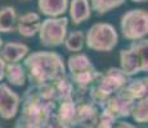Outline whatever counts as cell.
Masks as SVG:
<instances>
[{
  "label": "cell",
  "mask_w": 148,
  "mask_h": 128,
  "mask_svg": "<svg viewBox=\"0 0 148 128\" xmlns=\"http://www.w3.org/2000/svg\"><path fill=\"white\" fill-rule=\"evenodd\" d=\"M5 67H7V63L0 58V82L4 79V76H5Z\"/></svg>",
  "instance_id": "obj_24"
},
{
  "label": "cell",
  "mask_w": 148,
  "mask_h": 128,
  "mask_svg": "<svg viewBox=\"0 0 148 128\" xmlns=\"http://www.w3.org/2000/svg\"><path fill=\"white\" fill-rule=\"evenodd\" d=\"M4 78H7V81L10 85L17 87H21L26 83V72L23 69V65L19 63H9L5 67V76Z\"/></svg>",
  "instance_id": "obj_19"
},
{
  "label": "cell",
  "mask_w": 148,
  "mask_h": 128,
  "mask_svg": "<svg viewBox=\"0 0 148 128\" xmlns=\"http://www.w3.org/2000/svg\"><path fill=\"white\" fill-rule=\"evenodd\" d=\"M120 69L127 77L148 70V41L146 39L132 42L120 51Z\"/></svg>",
  "instance_id": "obj_5"
},
{
  "label": "cell",
  "mask_w": 148,
  "mask_h": 128,
  "mask_svg": "<svg viewBox=\"0 0 148 128\" xmlns=\"http://www.w3.org/2000/svg\"><path fill=\"white\" fill-rule=\"evenodd\" d=\"M73 100L76 102V126L81 128H95L102 113V108L93 102L82 91L75 90Z\"/></svg>",
  "instance_id": "obj_9"
},
{
  "label": "cell",
  "mask_w": 148,
  "mask_h": 128,
  "mask_svg": "<svg viewBox=\"0 0 148 128\" xmlns=\"http://www.w3.org/2000/svg\"><path fill=\"white\" fill-rule=\"evenodd\" d=\"M57 115L63 123H66L73 128L76 127V102L73 100V98L67 99V100L62 101L58 105Z\"/></svg>",
  "instance_id": "obj_17"
},
{
  "label": "cell",
  "mask_w": 148,
  "mask_h": 128,
  "mask_svg": "<svg viewBox=\"0 0 148 128\" xmlns=\"http://www.w3.org/2000/svg\"><path fill=\"white\" fill-rule=\"evenodd\" d=\"M116 122L113 118H111L110 115L104 114V113H101V116H99V121L97 123L95 128H115Z\"/></svg>",
  "instance_id": "obj_23"
},
{
  "label": "cell",
  "mask_w": 148,
  "mask_h": 128,
  "mask_svg": "<svg viewBox=\"0 0 148 128\" xmlns=\"http://www.w3.org/2000/svg\"><path fill=\"white\" fill-rule=\"evenodd\" d=\"M40 24H41L40 16L35 12H28L17 18L16 30L23 37H32L39 32Z\"/></svg>",
  "instance_id": "obj_12"
},
{
  "label": "cell",
  "mask_w": 148,
  "mask_h": 128,
  "mask_svg": "<svg viewBox=\"0 0 148 128\" xmlns=\"http://www.w3.org/2000/svg\"><path fill=\"white\" fill-rule=\"evenodd\" d=\"M120 92L124 96L133 101L140 100L143 98H147L148 92V78L147 77H140V78L130 79L127 85L122 89Z\"/></svg>",
  "instance_id": "obj_14"
},
{
  "label": "cell",
  "mask_w": 148,
  "mask_h": 128,
  "mask_svg": "<svg viewBox=\"0 0 148 128\" xmlns=\"http://www.w3.org/2000/svg\"><path fill=\"white\" fill-rule=\"evenodd\" d=\"M73 87L68 76H62L49 85H31L22 96L21 115L14 128H44L57 115L58 105L73 98Z\"/></svg>",
  "instance_id": "obj_1"
},
{
  "label": "cell",
  "mask_w": 148,
  "mask_h": 128,
  "mask_svg": "<svg viewBox=\"0 0 148 128\" xmlns=\"http://www.w3.org/2000/svg\"><path fill=\"white\" fill-rule=\"evenodd\" d=\"M3 45H4V41H3L1 37H0V49H1V47H3Z\"/></svg>",
  "instance_id": "obj_27"
},
{
  "label": "cell",
  "mask_w": 148,
  "mask_h": 128,
  "mask_svg": "<svg viewBox=\"0 0 148 128\" xmlns=\"http://www.w3.org/2000/svg\"><path fill=\"white\" fill-rule=\"evenodd\" d=\"M68 18L58 17V18H47L41 22L39 28V40L41 45L47 47L61 46L67 36Z\"/></svg>",
  "instance_id": "obj_8"
},
{
  "label": "cell",
  "mask_w": 148,
  "mask_h": 128,
  "mask_svg": "<svg viewBox=\"0 0 148 128\" xmlns=\"http://www.w3.org/2000/svg\"><path fill=\"white\" fill-rule=\"evenodd\" d=\"M130 116H133V119L136 123H140V124L147 123L148 122V98L136 100L134 106H133Z\"/></svg>",
  "instance_id": "obj_22"
},
{
  "label": "cell",
  "mask_w": 148,
  "mask_h": 128,
  "mask_svg": "<svg viewBox=\"0 0 148 128\" xmlns=\"http://www.w3.org/2000/svg\"><path fill=\"white\" fill-rule=\"evenodd\" d=\"M68 12H70L71 22L73 24H81L82 22L88 21L92 16L89 0H71L68 5Z\"/></svg>",
  "instance_id": "obj_15"
},
{
  "label": "cell",
  "mask_w": 148,
  "mask_h": 128,
  "mask_svg": "<svg viewBox=\"0 0 148 128\" xmlns=\"http://www.w3.org/2000/svg\"><path fill=\"white\" fill-rule=\"evenodd\" d=\"M0 58L7 64L9 63H18L23 58H26L28 51V46L22 42H7L0 49Z\"/></svg>",
  "instance_id": "obj_13"
},
{
  "label": "cell",
  "mask_w": 148,
  "mask_h": 128,
  "mask_svg": "<svg viewBox=\"0 0 148 128\" xmlns=\"http://www.w3.org/2000/svg\"><path fill=\"white\" fill-rule=\"evenodd\" d=\"M129 81L130 77H127L120 68L112 67L110 69H107L104 73L101 72V76L98 77V79L88 90L77 91H82L93 102H95L97 105H99L102 108V104L110 96L121 91Z\"/></svg>",
  "instance_id": "obj_3"
},
{
  "label": "cell",
  "mask_w": 148,
  "mask_h": 128,
  "mask_svg": "<svg viewBox=\"0 0 148 128\" xmlns=\"http://www.w3.org/2000/svg\"><path fill=\"white\" fill-rule=\"evenodd\" d=\"M38 8L44 16L58 18L68 10V0H38Z\"/></svg>",
  "instance_id": "obj_16"
},
{
  "label": "cell",
  "mask_w": 148,
  "mask_h": 128,
  "mask_svg": "<svg viewBox=\"0 0 148 128\" xmlns=\"http://www.w3.org/2000/svg\"><path fill=\"white\" fill-rule=\"evenodd\" d=\"M132 1H134V3H143V1H147V0H132Z\"/></svg>",
  "instance_id": "obj_26"
},
{
  "label": "cell",
  "mask_w": 148,
  "mask_h": 128,
  "mask_svg": "<svg viewBox=\"0 0 148 128\" xmlns=\"http://www.w3.org/2000/svg\"><path fill=\"white\" fill-rule=\"evenodd\" d=\"M115 128H136V127L133 126L132 123H127V122H116Z\"/></svg>",
  "instance_id": "obj_25"
},
{
  "label": "cell",
  "mask_w": 148,
  "mask_h": 128,
  "mask_svg": "<svg viewBox=\"0 0 148 128\" xmlns=\"http://www.w3.org/2000/svg\"><path fill=\"white\" fill-rule=\"evenodd\" d=\"M119 42V33L112 24L106 22L94 23L85 35V44L94 51H111Z\"/></svg>",
  "instance_id": "obj_6"
},
{
  "label": "cell",
  "mask_w": 148,
  "mask_h": 128,
  "mask_svg": "<svg viewBox=\"0 0 148 128\" xmlns=\"http://www.w3.org/2000/svg\"><path fill=\"white\" fill-rule=\"evenodd\" d=\"M90 9L94 10L98 16H103L115 8L121 7L125 3V0H89Z\"/></svg>",
  "instance_id": "obj_20"
},
{
  "label": "cell",
  "mask_w": 148,
  "mask_h": 128,
  "mask_svg": "<svg viewBox=\"0 0 148 128\" xmlns=\"http://www.w3.org/2000/svg\"><path fill=\"white\" fill-rule=\"evenodd\" d=\"M134 104H135V101L127 99L126 96H124L119 91L117 93L110 96L102 104V113L110 115L115 121H120V119L130 116Z\"/></svg>",
  "instance_id": "obj_10"
},
{
  "label": "cell",
  "mask_w": 148,
  "mask_h": 128,
  "mask_svg": "<svg viewBox=\"0 0 148 128\" xmlns=\"http://www.w3.org/2000/svg\"><path fill=\"white\" fill-rule=\"evenodd\" d=\"M122 37L127 41L143 40L148 33V13L144 9H132L122 14L120 21Z\"/></svg>",
  "instance_id": "obj_7"
},
{
  "label": "cell",
  "mask_w": 148,
  "mask_h": 128,
  "mask_svg": "<svg viewBox=\"0 0 148 128\" xmlns=\"http://www.w3.org/2000/svg\"><path fill=\"white\" fill-rule=\"evenodd\" d=\"M21 106V96L7 83H0V116L5 121L14 118Z\"/></svg>",
  "instance_id": "obj_11"
},
{
  "label": "cell",
  "mask_w": 148,
  "mask_h": 128,
  "mask_svg": "<svg viewBox=\"0 0 148 128\" xmlns=\"http://www.w3.org/2000/svg\"><path fill=\"white\" fill-rule=\"evenodd\" d=\"M84 41H85V35L82 31H72L66 36L64 39V46L68 51L77 54L79 51L82 50L84 46Z\"/></svg>",
  "instance_id": "obj_21"
},
{
  "label": "cell",
  "mask_w": 148,
  "mask_h": 128,
  "mask_svg": "<svg viewBox=\"0 0 148 128\" xmlns=\"http://www.w3.org/2000/svg\"><path fill=\"white\" fill-rule=\"evenodd\" d=\"M67 68L70 72V77L75 90H88L101 76V72L94 68L90 59L85 54H73L68 58Z\"/></svg>",
  "instance_id": "obj_4"
},
{
  "label": "cell",
  "mask_w": 148,
  "mask_h": 128,
  "mask_svg": "<svg viewBox=\"0 0 148 128\" xmlns=\"http://www.w3.org/2000/svg\"><path fill=\"white\" fill-rule=\"evenodd\" d=\"M23 69L32 86H44L66 76L63 58L56 51H35L25 58Z\"/></svg>",
  "instance_id": "obj_2"
},
{
  "label": "cell",
  "mask_w": 148,
  "mask_h": 128,
  "mask_svg": "<svg viewBox=\"0 0 148 128\" xmlns=\"http://www.w3.org/2000/svg\"><path fill=\"white\" fill-rule=\"evenodd\" d=\"M17 13L13 7L5 5L0 8V33H9L16 30Z\"/></svg>",
  "instance_id": "obj_18"
}]
</instances>
